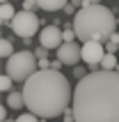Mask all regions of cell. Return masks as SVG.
I'll return each mask as SVG.
<instances>
[{
  "label": "cell",
  "instance_id": "obj_1",
  "mask_svg": "<svg viewBox=\"0 0 119 122\" xmlns=\"http://www.w3.org/2000/svg\"><path fill=\"white\" fill-rule=\"evenodd\" d=\"M71 108L76 122H119V71L94 69L78 78Z\"/></svg>",
  "mask_w": 119,
  "mask_h": 122
},
{
  "label": "cell",
  "instance_id": "obj_2",
  "mask_svg": "<svg viewBox=\"0 0 119 122\" xmlns=\"http://www.w3.org/2000/svg\"><path fill=\"white\" fill-rule=\"evenodd\" d=\"M27 111L39 117H57L71 106V85L57 69H37L23 85Z\"/></svg>",
  "mask_w": 119,
  "mask_h": 122
},
{
  "label": "cell",
  "instance_id": "obj_3",
  "mask_svg": "<svg viewBox=\"0 0 119 122\" xmlns=\"http://www.w3.org/2000/svg\"><path fill=\"white\" fill-rule=\"evenodd\" d=\"M119 19H114L112 9L96 5H85L73 14V28L80 41H103L110 39V35L117 30Z\"/></svg>",
  "mask_w": 119,
  "mask_h": 122
},
{
  "label": "cell",
  "instance_id": "obj_4",
  "mask_svg": "<svg viewBox=\"0 0 119 122\" xmlns=\"http://www.w3.org/2000/svg\"><path fill=\"white\" fill-rule=\"evenodd\" d=\"M39 69V58L32 53V51H16L7 58L5 62V71L12 76L16 83H25L30 76Z\"/></svg>",
  "mask_w": 119,
  "mask_h": 122
},
{
  "label": "cell",
  "instance_id": "obj_5",
  "mask_svg": "<svg viewBox=\"0 0 119 122\" xmlns=\"http://www.w3.org/2000/svg\"><path fill=\"white\" fill-rule=\"evenodd\" d=\"M39 25H41L39 16H37L34 12H27V9L16 12V16L9 21V30H12L16 37H21V39L34 37V35L39 32Z\"/></svg>",
  "mask_w": 119,
  "mask_h": 122
},
{
  "label": "cell",
  "instance_id": "obj_6",
  "mask_svg": "<svg viewBox=\"0 0 119 122\" xmlns=\"http://www.w3.org/2000/svg\"><path fill=\"white\" fill-rule=\"evenodd\" d=\"M105 55V44L103 41H82V60L87 62L89 71L101 69V58Z\"/></svg>",
  "mask_w": 119,
  "mask_h": 122
},
{
  "label": "cell",
  "instance_id": "obj_7",
  "mask_svg": "<svg viewBox=\"0 0 119 122\" xmlns=\"http://www.w3.org/2000/svg\"><path fill=\"white\" fill-rule=\"evenodd\" d=\"M39 44L41 46L50 48V51H57L62 44H64V30H60L55 23H50V25H46L44 30H39Z\"/></svg>",
  "mask_w": 119,
  "mask_h": 122
},
{
  "label": "cell",
  "instance_id": "obj_8",
  "mask_svg": "<svg viewBox=\"0 0 119 122\" xmlns=\"http://www.w3.org/2000/svg\"><path fill=\"white\" fill-rule=\"evenodd\" d=\"M57 58L64 62V65L73 67V65H78V60H82V46H78L76 41H64V44L57 48Z\"/></svg>",
  "mask_w": 119,
  "mask_h": 122
},
{
  "label": "cell",
  "instance_id": "obj_9",
  "mask_svg": "<svg viewBox=\"0 0 119 122\" xmlns=\"http://www.w3.org/2000/svg\"><path fill=\"white\" fill-rule=\"evenodd\" d=\"M7 106L14 111H18L25 106V97H23V92H16V90H12V92H7Z\"/></svg>",
  "mask_w": 119,
  "mask_h": 122
},
{
  "label": "cell",
  "instance_id": "obj_10",
  "mask_svg": "<svg viewBox=\"0 0 119 122\" xmlns=\"http://www.w3.org/2000/svg\"><path fill=\"white\" fill-rule=\"evenodd\" d=\"M66 2H69V0H37L39 9H44V12H57V9H64Z\"/></svg>",
  "mask_w": 119,
  "mask_h": 122
},
{
  "label": "cell",
  "instance_id": "obj_11",
  "mask_svg": "<svg viewBox=\"0 0 119 122\" xmlns=\"http://www.w3.org/2000/svg\"><path fill=\"white\" fill-rule=\"evenodd\" d=\"M16 16V9H14L12 2H0V21L5 23V25H9V21Z\"/></svg>",
  "mask_w": 119,
  "mask_h": 122
},
{
  "label": "cell",
  "instance_id": "obj_12",
  "mask_svg": "<svg viewBox=\"0 0 119 122\" xmlns=\"http://www.w3.org/2000/svg\"><path fill=\"white\" fill-rule=\"evenodd\" d=\"M99 67L101 69H117V58H114V53H108V51H105V55L101 58Z\"/></svg>",
  "mask_w": 119,
  "mask_h": 122
},
{
  "label": "cell",
  "instance_id": "obj_13",
  "mask_svg": "<svg viewBox=\"0 0 119 122\" xmlns=\"http://www.w3.org/2000/svg\"><path fill=\"white\" fill-rule=\"evenodd\" d=\"M12 53H14V44H12L9 39H2V41H0V55H2V58L7 60V58H9Z\"/></svg>",
  "mask_w": 119,
  "mask_h": 122
},
{
  "label": "cell",
  "instance_id": "obj_14",
  "mask_svg": "<svg viewBox=\"0 0 119 122\" xmlns=\"http://www.w3.org/2000/svg\"><path fill=\"white\" fill-rule=\"evenodd\" d=\"M14 83H16V81L5 71V76L0 78V90H2V92H12V85H14Z\"/></svg>",
  "mask_w": 119,
  "mask_h": 122
},
{
  "label": "cell",
  "instance_id": "obj_15",
  "mask_svg": "<svg viewBox=\"0 0 119 122\" xmlns=\"http://www.w3.org/2000/svg\"><path fill=\"white\" fill-rule=\"evenodd\" d=\"M16 122H39V115L32 113V111H27V113H23V115L16 117Z\"/></svg>",
  "mask_w": 119,
  "mask_h": 122
},
{
  "label": "cell",
  "instance_id": "obj_16",
  "mask_svg": "<svg viewBox=\"0 0 119 122\" xmlns=\"http://www.w3.org/2000/svg\"><path fill=\"white\" fill-rule=\"evenodd\" d=\"M117 48H119V41H114V39H108L105 41V51H108V53H117Z\"/></svg>",
  "mask_w": 119,
  "mask_h": 122
},
{
  "label": "cell",
  "instance_id": "obj_17",
  "mask_svg": "<svg viewBox=\"0 0 119 122\" xmlns=\"http://www.w3.org/2000/svg\"><path fill=\"white\" fill-rule=\"evenodd\" d=\"M48 51H50V48H46V46H41L39 44V48H34V55H37V58H48Z\"/></svg>",
  "mask_w": 119,
  "mask_h": 122
},
{
  "label": "cell",
  "instance_id": "obj_18",
  "mask_svg": "<svg viewBox=\"0 0 119 122\" xmlns=\"http://www.w3.org/2000/svg\"><path fill=\"white\" fill-rule=\"evenodd\" d=\"M37 0H23V9H27V12H32V9H37Z\"/></svg>",
  "mask_w": 119,
  "mask_h": 122
},
{
  "label": "cell",
  "instance_id": "obj_19",
  "mask_svg": "<svg viewBox=\"0 0 119 122\" xmlns=\"http://www.w3.org/2000/svg\"><path fill=\"white\" fill-rule=\"evenodd\" d=\"M39 69H50V62H48V58H41V60H39Z\"/></svg>",
  "mask_w": 119,
  "mask_h": 122
},
{
  "label": "cell",
  "instance_id": "obj_20",
  "mask_svg": "<svg viewBox=\"0 0 119 122\" xmlns=\"http://www.w3.org/2000/svg\"><path fill=\"white\" fill-rule=\"evenodd\" d=\"M62 65H64V62L57 58V60H53V62H50V69H57V71H60V69H62Z\"/></svg>",
  "mask_w": 119,
  "mask_h": 122
},
{
  "label": "cell",
  "instance_id": "obj_21",
  "mask_svg": "<svg viewBox=\"0 0 119 122\" xmlns=\"http://www.w3.org/2000/svg\"><path fill=\"white\" fill-rule=\"evenodd\" d=\"M76 76H78V78H82V76H85V69H82V67H76Z\"/></svg>",
  "mask_w": 119,
  "mask_h": 122
},
{
  "label": "cell",
  "instance_id": "obj_22",
  "mask_svg": "<svg viewBox=\"0 0 119 122\" xmlns=\"http://www.w3.org/2000/svg\"><path fill=\"white\" fill-rule=\"evenodd\" d=\"M7 108H9V106H2V108H0V117H2V120H7Z\"/></svg>",
  "mask_w": 119,
  "mask_h": 122
},
{
  "label": "cell",
  "instance_id": "obj_23",
  "mask_svg": "<svg viewBox=\"0 0 119 122\" xmlns=\"http://www.w3.org/2000/svg\"><path fill=\"white\" fill-rule=\"evenodd\" d=\"M96 2H101V0H85V5H96ZM82 5V7H85Z\"/></svg>",
  "mask_w": 119,
  "mask_h": 122
},
{
  "label": "cell",
  "instance_id": "obj_24",
  "mask_svg": "<svg viewBox=\"0 0 119 122\" xmlns=\"http://www.w3.org/2000/svg\"><path fill=\"white\" fill-rule=\"evenodd\" d=\"M71 2H73V5H80V7L85 5V0H71Z\"/></svg>",
  "mask_w": 119,
  "mask_h": 122
},
{
  "label": "cell",
  "instance_id": "obj_25",
  "mask_svg": "<svg viewBox=\"0 0 119 122\" xmlns=\"http://www.w3.org/2000/svg\"><path fill=\"white\" fill-rule=\"evenodd\" d=\"M2 122H16V120H2Z\"/></svg>",
  "mask_w": 119,
  "mask_h": 122
},
{
  "label": "cell",
  "instance_id": "obj_26",
  "mask_svg": "<svg viewBox=\"0 0 119 122\" xmlns=\"http://www.w3.org/2000/svg\"><path fill=\"white\" fill-rule=\"evenodd\" d=\"M0 2H9V0H0Z\"/></svg>",
  "mask_w": 119,
  "mask_h": 122
}]
</instances>
